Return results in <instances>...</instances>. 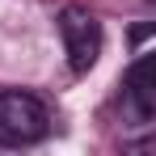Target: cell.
Masks as SVG:
<instances>
[{"label": "cell", "mask_w": 156, "mask_h": 156, "mask_svg": "<svg viewBox=\"0 0 156 156\" xmlns=\"http://www.w3.org/2000/svg\"><path fill=\"white\" fill-rule=\"evenodd\" d=\"M51 131V110L34 93H0V144L26 148Z\"/></svg>", "instance_id": "cell-1"}, {"label": "cell", "mask_w": 156, "mask_h": 156, "mask_svg": "<svg viewBox=\"0 0 156 156\" xmlns=\"http://www.w3.org/2000/svg\"><path fill=\"white\" fill-rule=\"evenodd\" d=\"M122 101H127L135 122H152V110H156V59L152 55H139L131 63L127 80H122Z\"/></svg>", "instance_id": "cell-3"}, {"label": "cell", "mask_w": 156, "mask_h": 156, "mask_svg": "<svg viewBox=\"0 0 156 156\" xmlns=\"http://www.w3.org/2000/svg\"><path fill=\"white\" fill-rule=\"evenodd\" d=\"M59 38H63V51H68V63L72 72H89L101 55V21L80 9V4H68L59 13Z\"/></svg>", "instance_id": "cell-2"}]
</instances>
